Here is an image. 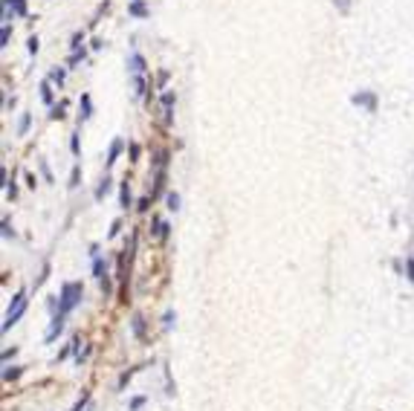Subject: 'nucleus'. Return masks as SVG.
<instances>
[{
  "label": "nucleus",
  "mask_w": 414,
  "mask_h": 411,
  "mask_svg": "<svg viewBox=\"0 0 414 411\" xmlns=\"http://www.w3.org/2000/svg\"><path fill=\"white\" fill-rule=\"evenodd\" d=\"M165 209H168V212H177V209H180V194H177V191H168V194H165Z\"/></svg>",
  "instance_id": "obj_17"
},
{
  "label": "nucleus",
  "mask_w": 414,
  "mask_h": 411,
  "mask_svg": "<svg viewBox=\"0 0 414 411\" xmlns=\"http://www.w3.org/2000/svg\"><path fill=\"white\" fill-rule=\"evenodd\" d=\"M64 75H67V67H52L47 78H49L52 84H58V87H61V84H64Z\"/></svg>",
  "instance_id": "obj_15"
},
{
  "label": "nucleus",
  "mask_w": 414,
  "mask_h": 411,
  "mask_svg": "<svg viewBox=\"0 0 414 411\" xmlns=\"http://www.w3.org/2000/svg\"><path fill=\"white\" fill-rule=\"evenodd\" d=\"M84 58H87V49H78V52H70V58H67V67H70V70H75V67H78L81 61H84Z\"/></svg>",
  "instance_id": "obj_16"
},
{
  "label": "nucleus",
  "mask_w": 414,
  "mask_h": 411,
  "mask_svg": "<svg viewBox=\"0 0 414 411\" xmlns=\"http://www.w3.org/2000/svg\"><path fill=\"white\" fill-rule=\"evenodd\" d=\"M130 377H133V371H125V374L119 377V391H122V388L127 385V380H130Z\"/></svg>",
  "instance_id": "obj_30"
},
{
  "label": "nucleus",
  "mask_w": 414,
  "mask_h": 411,
  "mask_svg": "<svg viewBox=\"0 0 414 411\" xmlns=\"http://www.w3.org/2000/svg\"><path fill=\"white\" fill-rule=\"evenodd\" d=\"M41 101L47 104V107H52V101H55V93H52V81L47 78V81H41Z\"/></svg>",
  "instance_id": "obj_10"
},
{
  "label": "nucleus",
  "mask_w": 414,
  "mask_h": 411,
  "mask_svg": "<svg viewBox=\"0 0 414 411\" xmlns=\"http://www.w3.org/2000/svg\"><path fill=\"white\" fill-rule=\"evenodd\" d=\"M142 406H145V397H133L130 400V411H139Z\"/></svg>",
  "instance_id": "obj_28"
},
{
  "label": "nucleus",
  "mask_w": 414,
  "mask_h": 411,
  "mask_svg": "<svg viewBox=\"0 0 414 411\" xmlns=\"http://www.w3.org/2000/svg\"><path fill=\"white\" fill-rule=\"evenodd\" d=\"M127 15H133V18H148L151 12H148V6H145L142 0H130V6H127Z\"/></svg>",
  "instance_id": "obj_11"
},
{
  "label": "nucleus",
  "mask_w": 414,
  "mask_h": 411,
  "mask_svg": "<svg viewBox=\"0 0 414 411\" xmlns=\"http://www.w3.org/2000/svg\"><path fill=\"white\" fill-rule=\"evenodd\" d=\"M333 6H336L342 15H348V12H350V0H333Z\"/></svg>",
  "instance_id": "obj_25"
},
{
  "label": "nucleus",
  "mask_w": 414,
  "mask_h": 411,
  "mask_svg": "<svg viewBox=\"0 0 414 411\" xmlns=\"http://www.w3.org/2000/svg\"><path fill=\"white\" fill-rule=\"evenodd\" d=\"M21 374H24V368H21V365H12V368H6V371H3V380L12 382V380H18Z\"/></svg>",
  "instance_id": "obj_19"
},
{
  "label": "nucleus",
  "mask_w": 414,
  "mask_h": 411,
  "mask_svg": "<svg viewBox=\"0 0 414 411\" xmlns=\"http://www.w3.org/2000/svg\"><path fill=\"white\" fill-rule=\"evenodd\" d=\"M406 272H409V278L414 281V258H406Z\"/></svg>",
  "instance_id": "obj_31"
},
{
  "label": "nucleus",
  "mask_w": 414,
  "mask_h": 411,
  "mask_svg": "<svg viewBox=\"0 0 414 411\" xmlns=\"http://www.w3.org/2000/svg\"><path fill=\"white\" fill-rule=\"evenodd\" d=\"M26 304H29L26 292H18V295L12 298V304H9V310H6V318H3V333H6V330H12V327L21 321V316L26 313Z\"/></svg>",
  "instance_id": "obj_2"
},
{
  "label": "nucleus",
  "mask_w": 414,
  "mask_h": 411,
  "mask_svg": "<svg viewBox=\"0 0 414 411\" xmlns=\"http://www.w3.org/2000/svg\"><path fill=\"white\" fill-rule=\"evenodd\" d=\"M26 49H29L32 55H35V52H38V38H29V47H26Z\"/></svg>",
  "instance_id": "obj_37"
},
{
  "label": "nucleus",
  "mask_w": 414,
  "mask_h": 411,
  "mask_svg": "<svg viewBox=\"0 0 414 411\" xmlns=\"http://www.w3.org/2000/svg\"><path fill=\"white\" fill-rule=\"evenodd\" d=\"M81 44H84V32H75V35H73V44H70V49H73V52H78V49H84Z\"/></svg>",
  "instance_id": "obj_21"
},
{
  "label": "nucleus",
  "mask_w": 414,
  "mask_h": 411,
  "mask_svg": "<svg viewBox=\"0 0 414 411\" xmlns=\"http://www.w3.org/2000/svg\"><path fill=\"white\" fill-rule=\"evenodd\" d=\"M130 327H133V336H136L139 342H145V318H142V316H133Z\"/></svg>",
  "instance_id": "obj_13"
},
{
  "label": "nucleus",
  "mask_w": 414,
  "mask_h": 411,
  "mask_svg": "<svg viewBox=\"0 0 414 411\" xmlns=\"http://www.w3.org/2000/svg\"><path fill=\"white\" fill-rule=\"evenodd\" d=\"M64 313H52V321H49V330L44 333V342H55V336L64 330Z\"/></svg>",
  "instance_id": "obj_6"
},
{
  "label": "nucleus",
  "mask_w": 414,
  "mask_h": 411,
  "mask_svg": "<svg viewBox=\"0 0 414 411\" xmlns=\"http://www.w3.org/2000/svg\"><path fill=\"white\" fill-rule=\"evenodd\" d=\"M154 235H157L159 241H168V238H171V226L157 218V220H154Z\"/></svg>",
  "instance_id": "obj_12"
},
{
  "label": "nucleus",
  "mask_w": 414,
  "mask_h": 411,
  "mask_svg": "<svg viewBox=\"0 0 414 411\" xmlns=\"http://www.w3.org/2000/svg\"><path fill=\"white\" fill-rule=\"evenodd\" d=\"M41 171H44V177H47V180L52 183V174H49V165H47V162H41Z\"/></svg>",
  "instance_id": "obj_38"
},
{
  "label": "nucleus",
  "mask_w": 414,
  "mask_h": 411,
  "mask_svg": "<svg viewBox=\"0 0 414 411\" xmlns=\"http://www.w3.org/2000/svg\"><path fill=\"white\" fill-rule=\"evenodd\" d=\"M110 183H113V180H110V177H107V174H104V177H101V183H98V186H96V200H104V197H107V191H110Z\"/></svg>",
  "instance_id": "obj_14"
},
{
  "label": "nucleus",
  "mask_w": 414,
  "mask_h": 411,
  "mask_svg": "<svg viewBox=\"0 0 414 411\" xmlns=\"http://www.w3.org/2000/svg\"><path fill=\"white\" fill-rule=\"evenodd\" d=\"M29 125H32V116H29V113H24V116H21V122H18V136H26Z\"/></svg>",
  "instance_id": "obj_20"
},
{
  "label": "nucleus",
  "mask_w": 414,
  "mask_h": 411,
  "mask_svg": "<svg viewBox=\"0 0 414 411\" xmlns=\"http://www.w3.org/2000/svg\"><path fill=\"white\" fill-rule=\"evenodd\" d=\"M159 104H162V122H165V125H174V104H177L174 90H162Z\"/></svg>",
  "instance_id": "obj_3"
},
{
  "label": "nucleus",
  "mask_w": 414,
  "mask_h": 411,
  "mask_svg": "<svg viewBox=\"0 0 414 411\" xmlns=\"http://www.w3.org/2000/svg\"><path fill=\"white\" fill-rule=\"evenodd\" d=\"M171 324H174V313H165V316H162V327L171 330Z\"/></svg>",
  "instance_id": "obj_29"
},
{
  "label": "nucleus",
  "mask_w": 414,
  "mask_h": 411,
  "mask_svg": "<svg viewBox=\"0 0 414 411\" xmlns=\"http://www.w3.org/2000/svg\"><path fill=\"white\" fill-rule=\"evenodd\" d=\"M151 203H154V197H151V194H145V197H142V200H139V206H136V209H139V212H142V215H145V212H148V209H151Z\"/></svg>",
  "instance_id": "obj_23"
},
{
  "label": "nucleus",
  "mask_w": 414,
  "mask_h": 411,
  "mask_svg": "<svg viewBox=\"0 0 414 411\" xmlns=\"http://www.w3.org/2000/svg\"><path fill=\"white\" fill-rule=\"evenodd\" d=\"M70 151L78 154V133H73V139H70Z\"/></svg>",
  "instance_id": "obj_33"
},
{
  "label": "nucleus",
  "mask_w": 414,
  "mask_h": 411,
  "mask_svg": "<svg viewBox=\"0 0 414 411\" xmlns=\"http://www.w3.org/2000/svg\"><path fill=\"white\" fill-rule=\"evenodd\" d=\"M84 298V287L81 281H64L61 284V295H58V313H73Z\"/></svg>",
  "instance_id": "obj_1"
},
{
  "label": "nucleus",
  "mask_w": 414,
  "mask_h": 411,
  "mask_svg": "<svg viewBox=\"0 0 414 411\" xmlns=\"http://www.w3.org/2000/svg\"><path fill=\"white\" fill-rule=\"evenodd\" d=\"M87 403H90V394H87V391H84V394H81V400H78V403H75V406H73V411H81V409H84V406H87Z\"/></svg>",
  "instance_id": "obj_27"
},
{
  "label": "nucleus",
  "mask_w": 414,
  "mask_h": 411,
  "mask_svg": "<svg viewBox=\"0 0 414 411\" xmlns=\"http://www.w3.org/2000/svg\"><path fill=\"white\" fill-rule=\"evenodd\" d=\"M9 235L15 238V232H12V226H9V220H3V238H9Z\"/></svg>",
  "instance_id": "obj_36"
},
{
  "label": "nucleus",
  "mask_w": 414,
  "mask_h": 411,
  "mask_svg": "<svg viewBox=\"0 0 414 411\" xmlns=\"http://www.w3.org/2000/svg\"><path fill=\"white\" fill-rule=\"evenodd\" d=\"M119 229H122V220H113V226H110V238H116Z\"/></svg>",
  "instance_id": "obj_34"
},
{
  "label": "nucleus",
  "mask_w": 414,
  "mask_h": 411,
  "mask_svg": "<svg viewBox=\"0 0 414 411\" xmlns=\"http://www.w3.org/2000/svg\"><path fill=\"white\" fill-rule=\"evenodd\" d=\"M127 70H130V75H145L148 73V64H145V58H142V52H130L127 55Z\"/></svg>",
  "instance_id": "obj_5"
},
{
  "label": "nucleus",
  "mask_w": 414,
  "mask_h": 411,
  "mask_svg": "<svg viewBox=\"0 0 414 411\" xmlns=\"http://www.w3.org/2000/svg\"><path fill=\"white\" fill-rule=\"evenodd\" d=\"M9 35H12L9 24H3V29H0V47H9Z\"/></svg>",
  "instance_id": "obj_24"
},
{
  "label": "nucleus",
  "mask_w": 414,
  "mask_h": 411,
  "mask_svg": "<svg viewBox=\"0 0 414 411\" xmlns=\"http://www.w3.org/2000/svg\"><path fill=\"white\" fill-rule=\"evenodd\" d=\"M130 157H133V162L139 159V145H136V142H130Z\"/></svg>",
  "instance_id": "obj_35"
},
{
  "label": "nucleus",
  "mask_w": 414,
  "mask_h": 411,
  "mask_svg": "<svg viewBox=\"0 0 414 411\" xmlns=\"http://www.w3.org/2000/svg\"><path fill=\"white\" fill-rule=\"evenodd\" d=\"M78 174H81V168H78V165H73V174H70V189H75V186H78Z\"/></svg>",
  "instance_id": "obj_26"
},
{
  "label": "nucleus",
  "mask_w": 414,
  "mask_h": 411,
  "mask_svg": "<svg viewBox=\"0 0 414 411\" xmlns=\"http://www.w3.org/2000/svg\"><path fill=\"white\" fill-rule=\"evenodd\" d=\"M64 110H67V101L52 104V113H49V119H64Z\"/></svg>",
  "instance_id": "obj_22"
},
{
  "label": "nucleus",
  "mask_w": 414,
  "mask_h": 411,
  "mask_svg": "<svg viewBox=\"0 0 414 411\" xmlns=\"http://www.w3.org/2000/svg\"><path fill=\"white\" fill-rule=\"evenodd\" d=\"M90 116H93V98H90V93H81V101H78V119L87 122Z\"/></svg>",
  "instance_id": "obj_7"
},
{
  "label": "nucleus",
  "mask_w": 414,
  "mask_h": 411,
  "mask_svg": "<svg viewBox=\"0 0 414 411\" xmlns=\"http://www.w3.org/2000/svg\"><path fill=\"white\" fill-rule=\"evenodd\" d=\"M130 206H133V194H130V186H127V180H125V183H119V209L127 212Z\"/></svg>",
  "instance_id": "obj_8"
},
{
  "label": "nucleus",
  "mask_w": 414,
  "mask_h": 411,
  "mask_svg": "<svg viewBox=\"0 0 414 411\" xmlns=\"http://www.w3.org/2000/svg\"><path fill=\"white\" fill-rule=\"evenodd\" d=\"M122 148H125V142L116 136L113 142H110V151H107V168H113L116 162H119V154H122Z\"/></svg>",
  "instance_id": "obj_9"
},
{
  "label": "nucleus",
  "mask_w": 414,
  "mask_h": 411,
  "mask_svg": "<svg viewBox=\"0 0 414 411\" xmlns=\"http://www.w3.org/2000/svg\"><path fill=\"white\" fill-rule=\"evenodd\" d=\"M93 275H96V281H101V278L107 275V264H104L101 258H93Z\"/></svg>",
  "instance_id": "obj_18"
},
{
  "label": "nucleus",
  "mask_w": 414,
  "mask_h": 411,
  "mask_svg": "<svg viewBox=\"0 0 414 411\" xmlns=\"http://www.w3.org/2000/svg\"><path fill=\"white\" fill-rule=\"evenodd\" d=\"M356 107H365L368 113H374L377 110V96L371 93V90H359V93H353V98H350Z\"/></svg>",
  "instance_id": "obj_4"
},
{
  "label": "nucleus",
  "mask_w": 414,
  "mask_h": 411,
  "mask_svg": "<svg viewBox=\"0 0 414 411\" xmlns=\"http://www.w3.org/2000/svg\"><path fill=\"white\" fill-rule=\"evenodd\" d=\"M18 356V348H9V350H3V362H9V359H15Z\"/></svg>",
  "instance_id": "obj_32"
}]
</instances>
